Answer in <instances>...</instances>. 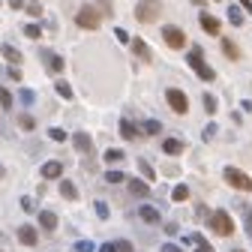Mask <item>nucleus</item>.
<instances>
[{
	"label": "nucleus",
	"instance_id": "obj_1",
	"mask_svg": "<svg viewBox=\"0 0 252 252\" xmlns=\"http://www.w3.org/2000/svg\"><path fill=\"white\" fill-rule=\"evenodd\" d=\"M207 228H210L213 234H219V237H231V234H234V219H231L228 210H213V213L207 216Z\"/></svg>",
	"mask_w": 252,
	"mask_h": 252
},
{
	"label": "nucleus",
	"instance_id": "obj_2",
	"mask_svg": "<svg viewBox=\"0 0 252 252\" xmlns=\"http://www.w3.org/2000/svg\"><path fill=\"white\" fill-rule=\"evenodd\" d=\"M159 12H162L159 0H138V3H135V18L141 24H153L156 18H159Z\"/></svg>",
	"mask_w": 252,
	"mask_h": 252
},
{
	"label": "nucleus",
	"instance_id": "obj_3",
	"mask_svg": "<svg viewBox=\"0 0 252 252\" xmlns=\"http://www.w3.org/2000/svg\"><path fill=\"white\" fill-rule=\"evenodd\" d=\"M99 21H102V15H99V9L96 6H81L78 12H75V24L81 27V30H96L99 27Z\"/></svg>",
	"mask_w": 252,
	"mask_h": 252
},
{
	"label": "nucleus",
	"instance_id": "obj_4",
	"mask_svg": "<svg viewBox=\"0 0 252 252\" xmlns=\"http://www.w3.org/2000/svg\"><path fill=\"white\" fill-rule=\"evenodd\" d=\"M222 177H225V183L228 186H234V189H240V192H252V177L246 174V171H240V168H225L222 171Z\"/></svg>",
	"mask_w": 252,
	"mask_h": 252
},
{
	"label": "nucleus",
	"instance_id": "obj_5",
	"mask_svg": "<svg viewBox=\"0 0 252 252\" xmlns=\"http://www.w3.org/2000/svg\"><path fill=\"white\" fill-rule=\"evenodd\" d=\"M186 60H189V66L195 69V75H198L201 81H213V78H216V72L207 66V63H204V57H201V48H192V54H189Z\"/></svg>",
	"mask_w": 252,
	"mask_h": 252
},
{
	"label": "nucleus",
	"instance_id": "obj_6",
	"mask_svg": "<svg viewBox=\"0 0 252 252\" xmlns=\"http://www.w3.org/2000/svg\"><path fill=\"white\" fill-rule=\"evenodd\" d=\"M165 102H168V108L174 114H186L189 111V99H186V93L180 87H168L165 90Z\"/></svg>",
	"mask_w": 252,
	"mask_h": 252
},
{
	"label": "nucleus",
	"instance_id": "obj_7",
	"mask_svg": "<svg viewBox=\"0 0 252 252\" xmlns=\"http://www.w3.org/2000/svg\"><path fill=\"white\" fill-rule=\"evenodd\" d=\"M162 39H165V45L174 48V51H180V48L186 45V33H183L177 24H165V27H162Z\"/></svg>",
	"mask_w": 252,
	"mask_h": 252
},
{
	"label": "nucleus",
	"instance_id": "obj_8",
	"mask_svg": "<svg viewBox=\"0 0 252 252\" xmlns=\"http://www.w3.org/2000/svg\"><path fill=\"white\" fill-rule=\"evenodd\" d=\"M18 243H24V246H36L39 243V228H33V225H18Z\"/></svg>",
	"mask_w": 252,
	"mask_h": 252
},
{
	"label": "nucleus",
	"instance_id": "obj_9",
	"mask_svg": "<svg viewBox=\"0 0 252 252\" xmlns=\"http://www.w3.org/2000/svg\"><path fill=\"white\" fill-rule=\"evenodd\" d=\"M198 24H201V30H204L207 36H219V30H222V27H219V18L210 15V12H201L198 15Z\"/></svg>",
	"mask_w": 252,
	"mask_h": 252
},
{
	"label": "nucleus",
	"instance_id": "obj_10",
	"mask_svg": "<svg viewBox=\"0 0 252 252\" xmlns=\"http://www.w3.org/2000/svg\"><path fill=\"white\" fill-rule=\"evenodd\" d=\"M132 54H135L141 63H150V60H153V51H150V45H147L141 36H135V39H132Z\"/></svg>",
	"mask_w": 252,
	"mask_h": 252
},
{
	"label": "nucleus",
	"instance_id": "obj_11",
	"mask_svg": "<svg viewBox=\"0 0 252 252\" xmlns=\"http://www.w3.org/2000/svg\"><path fill=\"white\" fill-rule=\"evenodd\" d=\"M126 186H129V192H132V195H138V198H147V195H150V183H147V180L126 177Z\"/></svg>",
	"mask_w": 252,
	"mask_h": 252
},
{
	"label": "nucleus",
	"instance_id": "obj_12",
	"mask_svg": "<svg viewBox=\"0 0 252 252\" xmlns=\"http://www.w3.org/2000/svg\"><path fill=\"white\" fill-rule=\"evenodd\" d=\"M42 60H45L48 72H63V57H60V54H54V51L42 48Z\"/></svg>",
	"mask_w": 252,
	"mask_h": 252
},
{
	"label": "nucleus",
	"instance_id": "obj_13",
	"mask_svg": "<svg viewBox=\"0 0 252 252\" xmlns=\"http://www.w3.org/2000/svg\"><path fill=\"white\" fill-rule=\"evenodd\" d=\"M42 177H45V180H57V177H63V162H60V159H48V162L42 165Z\"/></svg>",
	"mask_w": 252,
	"mask_h": 252
},
{
	"label": "nucleus",
	"instance_id": "obj_14",
	"mask_svg": "<svg viewBox=\"0 0 252 252\" xmlns=\"http://www.w3.org/2000/svg\"><path fill=\"white\" fill-rule=\"evenodd\" d=\"M138 216L144 219V222H150V225H156V222H162V213L156 210L153 204H141V207H138Z\"/></svg>",
	"mask_w": 252,
	"mask_h": 252
},
{
	"label": "nucleus",
	"instance_id": "obj_15",
	"mask_svg": "<svg viewBox=\"0 0 252 252\" xmlns=\"http://www.w3.org/2000/svg\"><path fill=\"white\" fill-rule=\"evenodd\" d=\"M120 135H123L126 141H135V138L141 135V129H138L132 120H126V117H123V120H120Z\"/></svg>",
	"mask_w": 252,
	"mask_h": 252
},
{
	"label": "nucleus",
	"instance_id": "obj_16",
	"mask_svg": "<svg viewBox=\"0 0 252 252\" xmlns=\"http://www.w3.org/2000/svg\"><path fill=\"white\" fill-rule=\"evenodd\" d=\"M72 144H75L78 153H90V150H93V141H90L87 132H75V135H72Z\"/></svg>",
	"mask_w": 252,
	"mask_h": 252
},
{
	"label": "nucleus",
	"instance_id": "obj_17",
	"mask_svg": "<svg viewBox=\"0 0 252 252\" xmlns=\"http://www.w3.org/2000/svg\"><path fill=\"white\" fill-rule=\"evenodd\" d=\"M183 150H186V144L180 138H165L162 141V153H168V156H180Z\"/></svg>",
	"mask_w": 252,
	"mask_h": 252
},
{
	"label": "nucleus",
	"instance_id": "obj_18",
	"mask_svg": "<svg viewBox=\"0 0 252 252\" xmlns=\"http://www.w3.org/2000/svg\"><path fill=\"white\" fill-rule=\"evenodd\" d=\"M39 225H42L45 231H54V228H57V213H51V210H39Z\"/></svg>",
	"mask_w": 252,
	"mask_h": 252
},
{
	"label": "nucleus",
	"instance_id": "obj_19",
	"mask_svg": "<svg viewBox=\"0 0 252 252\" xmlns=\"http://www.w3.org/2000/svg\"><path fill=\"white\" fill-rule=\"evenodd\" d=\"M0 54H3V57L12 63V66H18V63H21V51H18V48H12L9 42H3V45H0Z\"/></svg>",
	"mask_w": 252,
	"mask_h": 252
},
{
	"label": "nucleus",
	"instance_id": "obj_20",
	"mask_svg": "<svg viewBox=\"0 0 252 252\" xmlns=\"http://www.w3.org/2000/svg\"><path fill=\"white\" fill-rule=\"evenodd\" d=\"M60 195L66 198V201H75V198H78V189H75V183H72V180H60Z\"/></svg>",
	"mask_w": 252,
	"mask_h": 252
},
{
	"label": "nucleus",
	"instance_id": "obj_21",
	"mask_svg": "<svg viewBox=\"0 0 252 252\" xmlns=\"http://www.w3.org/2000/svg\"><path fill=\"white\" fill-rule=\"evenodd\" d=\"M228 21H231L234 27H240V24L246 21V18H243V9H240V6H234V3H228Z\"/></svg>",
	"mask_w": 252,
	"mask_h": 252
},
{
	"label": "nucleus",
	"instance_id": "obj_22",
	"mask_svg": "<svg viewBox=\"0 0 252 252\" xmlns=\"http://www.w3.org/2000/svg\"><path fill=\"white\" fill-rule=\"evenodd\" d=\"M222 54H225L228 60H240V48H237L231 39H222Z\"/></svg>",
	"mask_w": 252,
	"mask_h": 252
},
{
	"label": "nucleus",
	"instance_id": "obj_23",
	"mask_svg": "<svg viewBox=\"0 0 252 252\" xmlns=\"http://www.w3.org/2000/svg\"><path fill=\"white\" fill-rule=\"evenodd\" d=\"M141 132H144V135H159V132H162V123H159V120H144Z\"/></svg>",
	"mask_w": 252,
	"mask_h": 252
},
{
	"label": "nucleus",
	"instance_id": "obj_24",
	"mask_svg": "<svg viewBox=\"0 0 252 252\" xmlns=\"http://www.w3.org/2000/svg\"><path fill=\"white\" fill-rule=\"evenodd\" d=\"M96 9H99V15H102V18H111V15H114L111 0H96Z\"/></svg>",
	"mask_w": 252,
	"mask_h": 252
},
{
	"label": "nucleus",
	"instance_id": "obj_25",
	"mask_svg": "<svg viewBox=\"0 0 252 252\" xmlns=\"http://www.w3.org/2000/svg\"><path fill=\"white\" fill-rule=\"evenodd\" d=\"M201 102H204V111H207V114H216V105H219V102H216V96H213V93H204V96H201Z\"/></svg>",
	"mask_w": 252,
	"mask_h": 252
},
{
	"label": "nucleus",
	"instance_id": "obj_26",
	"mask_svg": "<svg viewBox=\"0 0 252 252\" xmlns=\"http://www.w3.org/2000/svg\"><path fill=\"white\" fill-rule=\"evenodd\" d=\"M54 90H57V96H63V99H72V87H69L66 81H57V84H54Z\"/></svg>",
	"mask_w": 252,
	"mask_h": 252
},
{
	"label": "nucleus",
	"instance_id": "obj_27",
	"mask_svg": "<svg viewBox=\"0 0 252 252\" xmlns=\"http://www.w3.org/2000/svg\"><path fill=\"white\" fill-rule=\"evenodd\" d=\"M24 36H27V39H39V36H42V27H39V24H27V27H24Z\"/></svg>",
	"mask_w": 252,
	"mask_h": 252
},
{
	"label": "nucleus",
	"instance_id": "obj_28",
	"mask_svg": "<svg viewBox=\"0 0 252 252\" xmlns=\"http://www.w3.org/2000/svg\"><path fill=\"white\" fill-rule=\"evenodd\" d=\"M171 198H174V201H186V198H189V186H183V183H180V186H174Z\"/></svg>",
	"mask_w": 252,
	"mask_h": 252
},
{
	"label": "nucleus",
	"instance_id": "obj_29",
	"mask_svg": "<svg viewBox=\"0 0 252 252\" xmlns=\"http://www.w3.org/2000/svg\"><path fill=\"white\" fill-rule=\"evenodd\" d=\"M18 126H21L24 132H30V129H33V126H36V120L30 117V114H21V117H18Z\"/></svg>",
	"mask_w": 252,
	"mask_h": 252
},
{
	"label": "nucleus",
	"instance_id": "obj_30",
	"mask_svg": "<svg viewBox=\"0 0 252 252\" xmlns=\"http://www.w3.org/2000/svg\"><path fill=\"white\" fill-rule=\"evenodd\" d=\"M105 180H108V183H126V174H123V171H111V168H108V171H105Z\"/></svg>",
	"mask_w": 252,
	"mask_h": 252
},
{
	"label": "nucleus",
	"instance_id": "obj_31",
	"mask_svg": "<svg viewBox=\"0 0 252 252\" xmlns=\"http://www.w3.org/2000/svg\"><path fill=\"white\" fill-rule=\"evenodd\" d=\"M0 108H12V93L6 87H0Z\"/></svg>",
	"mask_w": 252,
	"mask_h": 252
},
{
	"label": "nucleus",
	"instance_id": "obj_32",
	"mask_svg": "<svg viewBox=\"0 0 252 252\" xmlns=\"http://www.w3.org/2000/svg\"><path fill=\"white\" fill-rule=\"evenodd\" d=\"M48 138H51V141H66L69 135L63 132V129H57V126H51V129H48Z\"/></svg>",
	"mask_w": 252,
	"mask_h": 252
},
{
	"label": "nucleus",
	"instance_id": "obj_33",
	"mask_svg": "<svg viewBox=\"0 0 252 252\" xmlns=\"http://www.w3.org/2000/svg\"><path fill=\"white\" fill-rule=\"evenodd\" d=\"M123 159V150H105V162L111 165V162H120Z\"/></svg>",
	"mask_w": 252,
	"mask_h": 252
},
{
	"label": "nucleus",
	"instance_id": "obj_34",
	"mask_svg": "<svg viewBox=\"0 0 252 252\" xmlns=\"http://www.w3.org/2000/svg\"><path fill=\"white\" fill-rule=\"evenodd\" d=\"M138 168H141V174H144L147 180H153V177H156V171H153V168L147 165V159H138Z\"/></svg>",
	"mask_w": 252,
	"mask_h": 252
},
{
	"label": "nucleus",
	"instance_id": "obj_35",
	"mask_svg": "<svg viewBox=\"0 0 252 252\" xmlns=\"http://www.w3.org/2000/svg\"><path fill=\"white\" fill-rule=\"evenodd\" d=\"M24 9H27V15H33V18H42V3H27Z\"/></svg>",
	"mask_w": 252,
	"mask_h": 252
},
{
	"label": "nucleus",
	"instance_id": "obj_36",
	"mask_svg": "<svg viewBox=\"0 0 252 252\" xmlns=\"http://www.w3.org/2000/svg\"><path fill=\"white\" fill-rule=\"evenodd\" d=\"M114 252H135V249H132L129 240H117V243H114Z\"/></svg>",
	"mask_w": 252,
	"mask_h": 252
},
{
	"label": "nucleus",
	"instance_id": "obj_37",
	"mask_svg": "<svg viewBox=\"0 0 252 252\" xmlns=\"http://www.w3.org/2000/svg\"><path fill=\"white\" fill-rule=\"evenodd\" d=\"M93 207H96V216H99V219H108V204H105V201H96Z\"/></svg>",
	"mask_w": 252,
	"mask_h": 252
},
{
	"label": "nucleus",
	"instance_id": "obj_38",
	"mask_svg": "<svg viewBox=\"0 0 252 252\" xmlns=\"http://www.w3.org/2000/svg\"><path fill=\"white\" fill-rule=\"evenodd\" d=\"M213 135H216V123H207V126H204V132H201V138H204V141H210Z\"/></svg>",
	"mask_w": 252,
	"mask_h": 252
},
{
	"label": "nucleus",
	"instance_id": "obj_39",
	"mask_svg": "<svg viewBox=\"0 0 252 252\" xmlns=\"http://www.w3.org/2000/svg\"><path fill=\"white\" fill-rule=\"evenodd\" d=\"M75 252H93V243L90 240H78L75 243Z\"/></svg>",
	"mask_w": 252,
	"mask_h": 252
},
{
	"label": "nucleus",
	"instance_id": "obj_40",
	"mask_svg": "<svg viewBox=\"0 0 252 252\" xmlns=\"http://www.w3.org/2000/svg\"><path fill=\"white\" fill-rule=\"evenodd\" d=\"M243 219H246V231H249V237H252V210H249V207H243Z\"/></svg>",
	"mask_w": 252,
	"mask_h": 252
},
{
	"label": "nucleus",
	"instance_id": "obj_41",
	"mask_svg": "<svg viewBox=\"0 0 252 252\" xmlns=\"http://www.w3.org/2000/svg\"><path fill=\"white\" fill-rule=\"evenodd\" d=\"M21 207H24L27 213H36V210H33V198H27V195L21 198Z\"/></svg>",
	"mask_w": 252,
	"mask_h": 252
},
{
	"label": "nucleus",
	"instance_id": "obj_42",
	"mask_svg": "<svg viewBox=\"0 0 252 252\" xmlns=\"http://www.w3.org/2000/svg\"><path fill=\"white\" fill-rule=\"evenodd\" d=\"M114 36H117L120 42H129V33H126V30H120V27H114Z\"/></svg>",
	"mask_w": 252,
	"mask_h": 252
},
{
	"label": "nucleus",
	"instance_id": "obj_43",
	"mask_svg": "<svg viewBox=\"0 0 252 252\" xmlns=\"http://www.w3.org/2000/svg\"><path fill=\"white\" fill-rule=\"evenodd\" d=\"M159 252H183V249H180L177 243H162V249H159Z\"/></svg>",
	"mask_w": 252,
	"mask_h": 252
},
{
	"label": "nucleus",
	"instance_id": "obj_44",
	"mask_svg": "<svg viewBox=\"0 0 252 252\" xmlns=\"http://www.w3.org/2000/svg\"><path fill=\"white\" fill-rule=\"evenodd\" d=\"M21 102H33V93H30V90H21Z\"/></svg>",
	"mask_w": 252,
	"mask_h": 252
},
{
	"label": "nucleus",
	"instance_id": "obj_45",
	"mask_svg": "<svg viewBox=\"0 0 252 252\" xmlns=\"http://www.w3.org/2000/svg\"><path fill=\"white\" fill-rule=\"evenodd\" d=\"M240 9H246V12H252V0H240Z\"/></svg>",
	"mask_w": 252,
	"mask_h": 252
},
{
	"label": "nucleus",
	"instance_id": "obj_46",
	"mask_svg": "<svg viewBox=\"0 0 252 252\" xmlns=\"http://www.w3.org/2000/svg\"><path fill=\"white\" fill-rule=\"evenodd\" d=\"M99 252H114V243H102V246H99Z\"/></svg>",
	"mask_w": 252,
	"mask_h": 252
},
{
	"label": "nucleus",
	"instance_id": "obj_47",
	"mask_svg": "<svg viewBox=\"0 0 252 252\" xmlns=\"http://www.w3.org/2000/svg\"><path fill=\"white\" fill-rule=\"evenodd\" d=\"M195 252H213V246H210V243H201V246H198Z\"/></svg>",
	"mask_w": 252,
	"mask_h": 252
},
{
	"label": "nucleus",
	"instance_id": "obj_48",
	"mask_svg": "<svg viewBox=\"0 0 252 252\" xmlns=\"http://www.w3.org/2000/svg\"><path fill=\"white\" fill-rule=\"evenodd\" d=\"M9 6H12V9H21V6H24V0H9Z\"/></svg>",
	"mask_w": 252,
	"mask_h": 252
},
{
	"label": "nucleus",
	"instance_id": "obj_49",
	"mask_svg": "<svg viewBox=\"0 0 252 252\" xmlns=\"http://www.w3.org/2000/svg\"><path fill=\"white\" fill-rule=\"evenodd\" d=\"M192 3H195V6H204V0H192Z\"/></svg>",
	"mask_w": 252,
	"mask_h": 252
},
{
	"label": "nucleus",
	"instance_id": "obj_50",
	"mask_svg": "<svg viewBox=\"0 0 252 252\" xmlns=\"http://www.w3.org/2000/svg\"><path fill=\"white\" fill-rule=\"evenodd\" d=\"M0 177H3V165H0Z\"/></svg>",
	"mask_w": 252,
	"mask_h": 252
},
{
	"label": "nucleus",
	"instance_id": "obj_51",
	"mask_svg": "<svg viewBox=\"0 0 252 252\" xmlns=\"http://www.w3.org/2000/svg\"><path fill=\"white\" fill-rule=\"evenodd\" d=\"M234 252H246V249H234Z\"/></svg>",
	"mask_w": 252,
	"mask_h": 252
},
{
	"label": "nucleus",
	"instance_id": "obj_52",
	"mask_svg": "<svg viewBox=\"0 0 252 252\" xmlns=\"http://www.w3.org/2000/svg\"><path fill=\"white\" fill-rule=\"evenodd\" d=\"M0 252H3V249H0Z\"/></svg>",
	"mask_w": 252,
	"mask_h": 252
}]
</instances>
